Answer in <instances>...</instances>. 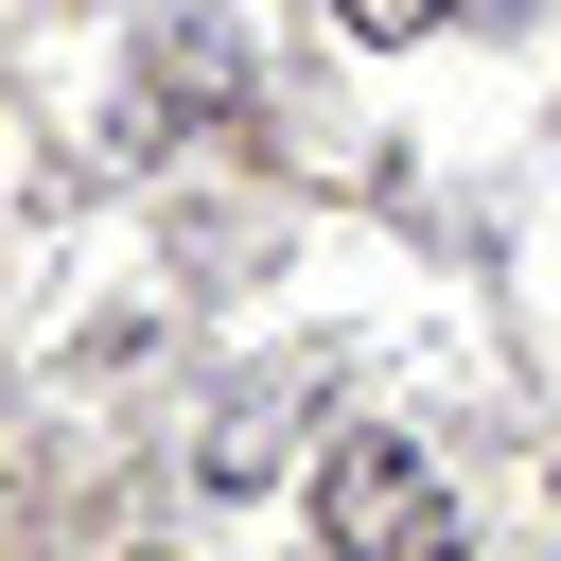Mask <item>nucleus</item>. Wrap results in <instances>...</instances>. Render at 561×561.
I'll list each match as a JSON object with an SVG mask.
<instances>
[{
  "label": "nucleus",
  "mask_w": 561,
  "mask_h": 561,
  "mask_svg": "<svg viewBox=\"0 0 561 561\" xmlns=\"http://www.w3.org/2000/svg\"><path fill=\"white\" fill-rule=\"evenodd\" d=\"M333 543H438V473L403 456V438H351L333 456V508H316Z\"/></svg>",
  "instance_id": "obj_1"
},
{
  "label": "nucleus",
  "mask_w": 561,
  "mask_h": 561,
  "mask_svg": "<svg viewBox=\"0 0 561 561\" xmlns=\"http://www.w3.org/2000/svg\"><path fill=\"white\" fill-rule=\"evenodd\" d=\"M421 18H456V0H351V35H421Z\"/></svg>",
  "instance_id": "obj_2"
}]
</instances>
